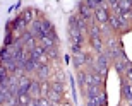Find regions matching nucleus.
<instances>
[{
    "label": "nucleus",
    "instance_id": "5",
    "mask_svg": "<svg viewBox=\"0 0 132 106\" xmlns=\"http://www.w3.org/2000/svg\"><path fill=\"white\" fill-rule=\"evenodd\" d=\"M122 96H123V101L129 104V101L132 99V84L127 82L123 77H122Z\"/></svg>",
    "mask_w": 132,
    "mask_h": 106
},
{
    "label": "nucleus",
    "instance_id": "24",
    "mask_svg": "<svg viewBox=\"0 0 132 106\" xmlns=\"http://www.w3.org/2000/svg\"><path fill=\"white\" fill-rule=\"evenodd\" d=\"M93 86H98V87H101V84H103V75L101 74H98L96 70H93Z\"/></svg>",
    "mask_w": 132,
    "mask_h": 106
},
{
    "label": "nucleus",
    "instance_id": "1",
    "mask_svg": "<svg viewBox=\"0 0 132 106\" xmlns=\"http://www.w3.org/2000/svg\"><path fill=\"white\" fill-rule=\"evenodd\" d=\"M77 84L81 86V89L86 92L89 86H93V74L91 72H84V70L77 72Z\"/></svg>",
    "mask_w": 132,
    "mask_h": 106
},
{
    "label": "nucleus",
    "instance_id": "4",
    "mask_svg": "<svg viewBox=\"0 0 132 106\" xmlns=\"http://www.w3.org/2000/svg\"><path fill=\"white\" fill-rule=\"evenodd\" d=\"M79 15H81L82 19H86V21H89V22H91V19L94 17V12L88 7V4H86V2H81V4H79Z\"/></svg>",
    "mask_w": 132,
    "mask_h": 106
},
{
    "label": "nucleus",
    "instance_id": "11",
    "mask_svg": "<svg viewBox=\"0 0 132 106\" xmlns=\"http://www.w3.org/2000/svg\"><path fill=\"white\" fill-rule=\"evenodd\" d=\"M12 24H14V29L17 31V33H21V34L26 33V26H28V22L22 19V15H19V17H17V19H15Z\"/></svg>",
    "mask_w": 132,
    "mask_h": 106
},
{
    "label": "nucleus",
    "instance_id": "14",
    "mask_svg": "<svg viewBox=\"0 0 132 106\" xmlns=\"http://www.w3.org/2000/svg\"><path fill=\"white\" fill-rule=\"evenodd\" d=\"M88 34H89V39L91 38H101V28H100V24H89Z\"/></svg>",
    "mask_w": 132,
    "mask_h": 106
},
{
    "label": "nucleus",
    "instance_id": "18",
    "mask_svg": "<svg viewBox=\"0 0 132 106\" xmlns=\"http://www.w3.org/2000/svg\"><path fill=\"white\" fill-rule=\"evenodd\" d=\"M86 62H88V57L84 55V51L82 53H77V55H74V65H76V67H82Z\"/></svg>",
    "mask_w": 132,
    "mask_h": 106
},
{
    "label": "nucleus",
    "instance_id": "31",
    "mask_svg": "<svg viewBox=\"0 0 132 106\" xmlns=\"http://www.w3.org/2000/svg\"><path fill=\"white\" fill-rule=\"evenodd\" d=\"M28 106H39V99H31V103Z\"/></svg>",
    "mask_w": 132,
    "mask_h": 106
},
{
    "label": "nucleus",
    "instance_id": "28",
    "mask_svg": "<svg viewBox=\"0 0 132 106\" xmlns=\"http://www.w3.org/2000/svg\"><path fill=\"white\" fill-rule=\"evenodd\" d=\"M39 106H55L48 98H39Z\"/></svg>",
    "mask_w": 132,
    "mask_h": 106
},
{
    "label": "nucleus",
    "instance_id": "33",
    "mask_svg": "<svg viewBox=\"0 0 132 106\" xmlns=\"http://www.w3.org/2000/svg\"><path fill=\"white\" fill-rule=\"evenodd\" d=\"M127 106H132V99H130V101H129V104Z\"/></svg>",
    "mask_w": 132,
    "mask_h": 106
},
{
    "label": "nucleus",
    "instance_id": "3",
    "mask_svg": "<svg viewBox=\"0 0 132 106\" xmlns=\"http://www.w3.org/2000/svg\"><path fill=\"white\" fill-rule=\"evenodd\" d=\"M69 36H70V41L72 45H81L82 46V33H81V29L79 28H74V26H69Z\"/></svg>",
    "mask_w": 132,
    "mask_h": 106
},
{
    "label": "nucleus",
    "instance_id": "23",
    "mask_svg": "<svg viewBox=\"0 0 132 106\" xmlns=\"http://www.w3.org/2000/svg\"><path fill=\"white\" fill-rule=\"evenodd\" d=\"M52 91H55V92H60V94H64V92H65L64 82H59V81L52 82Z\"/></svg>",
    "mask_w": 132,
    "mask_h": 106
},
{
    "label": "nucleus",
    "instance_id": "25",
    "mask_svg": "<svg viewBox=\"0 0 132 106\" xmlns=\"http://www.w3.org/2000/svg\"><path fill=\"white\" fill-rule=\"evenodd\" d=\"M117 19H118V24H120V31H122V33H125V31L129 29V21L123 17V14L120 15V17H117Z\"/></svg>",
    "mask_w": 132,
    "mask_h": 106
},
{
    "label": "nucleus",
    "instance_id": "15",
    "mask_svg": "<svg viewBox=\"0 0 132 106\" xmlns=\"http://www.w3.org/2000/svg\"><path fill=\"white\" fill-rule=\"evenodd\" d=\"M45 53H46V50H45L41 45H38L34 50H31V51H29V55H31V58H33V60H36V62H38V60L43 57Z\"/></svg>",
    "mask_w": 132,
    "mask_h": 106
},
{
    "label": "nucleus",
    "instance_id": "22",
    "mask_svg": "<svg viewBox=\"0 0 132 106\" xmlns=\"http://www.w3.org/2000/svg\"><path fill=\"white\" fill-rule=\"evenodd\" d=\"M50 91H52V82L43 81V82H41V98H46Z\"/></svg>",
    "mask_w": 132,
    "mask_h": 106
},
{
    "label": "nucleus",
    "instance_id": "6",
    "mask_svg": "<svg viewBox=\"0 0 132 106\" xmlns=\"http://www.w3.org/2000/svg\"><path fill=\"white\" fill-rule=\"evenodd\" d=\"M31 99H39L41 98V82L39 81H33L31 82V87H29V92Z\"/></svg>",
    "mask_w": 132,
    "mask_h": 106
},
{
    "label": "nucleus",
    "instance_id": "12",
    "mask_svg": "<svg viewBox=\"0 0 132 106\" xmlns=\"http://www.w3.org/2000/svg\"><path fill=\"white\" fill-rule=\"evenodd\" d=\"M46 98H48V99L53 103L55 106H60V104H62V99H64V94H60V92H55V91H50Z\"/></svg>",
    "mask_w": 132,
    "mask_h": 106
},
{
    "label": "nucleus",
    "instance_id": "29",
    "mask_svg": "<svg viewBox=\"0 0 132 106\" xmlns=\"http://www.w3.org/2000/svg\"><path fill=\"white\" fill-rule=\"evenodd\" d=\"M70 51H72V55L82 53V50H81V45H72V46H70Z\"/></svg>",
    "mask_w": 132,
    "mask_h": 106
},
{
    "label": "nucleus",
    "instance_id": "13",
    "mask_svg": "<svg viewBox=\"0 0 132 106\" xmlns=\"http://www.w3.org/2000/svg\"><path fill=\"white\" fill-rule=\"evenodd\" d=\"M34 14H36V10H34V9H24L21 15H22V19H24L26 22L31 26L34 22Z\"/></svg>",
    "mask_w": 132,
    "mask_h": 106
},
{
    "label": "nucleus",
    "instance_id": "7",
    "mask_svg": "<svg viewBox=\"0 0 132 106\" xmlns=\"http://www.w3.org/2000/svg\"><path fill=\"white\" fill-rule=\"evenodd\" d=\"M89 43H91L93 50L98 53V55H103V53L106 51L105 45H103V38H91V39H89Z\"/></svg>",
    "mask_w": 132,
    "mask_h": 106
},
{
    "label": "nucleus",
    "instance_id": "20",
    "mask_svg": "<svg viewBox=\"0 0 132 106\" xmlns=\"http://www.w3.org/2000/svg\"><path fill=\"white\" fill-rule=\"evenodd\" d=\"M100 92H101V87H98V86H89L88 91H86V98H98Z\"/></svg>",
    "mask_w": 132,
    "mask_h": 106
},
{
    "label": "nucleus",
    "instance_id": "17",
    "mask_svg": "<svg viewBox=\"0 0 132 106\" xmlns=\"http://www.w3.org/2000/svg\"><path fill=\"white\" fill-rule=\"evenodd\" d=\"M41 28H43V33H45V36H48V34L55 33L53 24H52V22H50L48 19H43V21H41Z\"/></svg>",
    "mask_w": 132,
    "mask_h": 106
},
{
    "label": "nucleus",
    "instance_id": "2",
    "mask_svg": "<svg viewBox=\"0 0 132 106\" xmlns=\"http://www.w3.org/2000/svg\"><path fill=\"white\" fill-rule=\"evenodd\" d=\"M94 21H96L100 26L108 24V21H110V10H108L106 7H100L98 10H94Z\"/></svg>",
    "mask_w": 132,
    "mask_h": 106
},
{
    "label": "nucleus",
    "instance_id": "26",
    "mask_svg": "<svg viewBox=\"0 0 132 106\" xmlns=\"http://www.w3.org/2000/svg\"><path fill=\"white\" fill-rule=\"evenodd\" d=\"M31 103V96L29 94H21L19 96V106H28Z\"/></svg>",
    "mask_w": 132,
    "mask_h": 106
},
{
    "label": "nucleus",
    "instance_id": "8",
    "mask_svg": "<svg viewBox=\"0 0 132 106\" xmlns=\"http://www.w3.org/2000/svg\"><path fill=\"white\" fill-rule=\"evenodd\" d=\"M39 67H41V65H39L38 62H36V60H33V58H29V60H28V62H26V65H24V70H26V75H31V74H36L39 70Z\"/></svg>",
    "mask_w": 132,
    "mask_h": 106
},
{
    "label": "nucleus",
    "instance_id": "27",
    "mask_svg": "<svg viewBox=\"0 0 132 106\" xmlns=\"http://www.w3.org/2000/svg\"><path fill=\"white\" fill-rule=\"evenodd\" d=\"M46 55L55 60V58H59V50H57V48H50V50H46Z\"/></svg>",
    "mask_w": 132,
    "mask_h": 106
},
{
    "label": "nucleus",
    "instance_id": "16",
    "mask_svg": "<svg viewBox=\"0 0 132 106\" xmlns=\"http://www.w3.org/2000/svg\"><path fill=\"white\" fill-rule=\"evenodd\" d=\"M120 46H118V39L115 38V36H108V41H106V50L108 51H115V50H118Z\"/></svg>",
    "mask_w": 132,
    "mask_h": 106
},
{
    "label": "nucleus",
    "instance_id": "9",
    "mask_svg": "<svg viewBox=\"0 0 132 106\" xmlns=\"http://www.w3.org/2000/svg\"><path fill=\"white\" fill-rule=\"evenodd\" d=\"M31 33H33L34 38H45V33H43V28H41V21H34L33 24H31Z\"/></svg>",
    "mask_w": 132,
    "mask_h": 106
},
{
    "label": "nucleus",
    "instance_id": "19",
    "mask_svg": "<svg viewBox=\"0 0 132 106\" xmlns=\"http://www.w3.org/2000/svg\"><path fill=\"white\" fill-rule=\"evenodd\" d=\"M10 98H12V94H10L9 87H0V101H2V104H5Z\"/></svg>",
    "mask_w": 132,
    "mask_h": 106
},
{
    "label": "nucleus",
    "instance_id": "32",
    "mask_svg": "<svg viewBox=\"0 0 132 106\" xmlns=\"http://www.w3.org/2000/svg\"><path fill=\"white\" fill-rule=\"evenodd\" d=\"M60 106H70V104H69V103H64V104H60Z\"/></svg>",
    "mask_w": 132,
    "mask_h": 106
},
{
    "label": "nucleus",
    "instance_id": "21",
    "mask_svg": "<svg viewBox=\"0 0 132 106\" xmlns=\"http://www.w3.org/2000/svg\"><path fill=\"white\" fill-rule=\"evenodd\" d=\"M118 7L123 14L125 12H130L132 10V0H118Z\"/></svg>",
    "mask_w": 132,
    "mask_h": 106
},
{
    "label": "nucleus",
    "instance_id": "10",
    "mask_svg": "<svg viewBox=\"0 0 132 106\" xmlns=\"http://www.w3.org/2000/svg\"><path fill=\"white\" fill-rule=\"evenodd\" d=\"M36 77H38L39 82L48 81V77H50V65H41V67H39V70L36 72Z\"/></svg>",
    "mask_w": 132,
    "mask_h": 106
},
{
    "label": "nucleus",
    "instance_id": "30",
    "mask_svg": "<svg viewBox=\"0 0 132 106\" xmlns=\"http://www.w3.org/2000/svg\"><path fill=\"white\" fill-rule=\"evenodd\" d=\"M100 28H101V34L103 33H105V34H110V33H112V28H110V26H106V24L100 26Z\"/></svg>",
    "mask_w": 132,
    "mask_h": 106
}]
</instances>
